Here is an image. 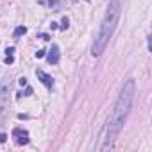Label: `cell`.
Listing matches in <instances>:
<instances>
[{"mask_svg":"<svg viewBox=\"0 0 152 152\" xmlns=\"http://www.w3.org/2000/svg\"><path fill=\"white\" fill-rule=\"evenodd\" d=\"M61 23H63L61 27H63V29H66V27H68V18H63V22H61Z\"/></svg>","mask_w":152,"mask_h":152,"instance_id":"8","label":"cell"},{"mask_svg":"<svg viewBox=\"0 0 152 152\" xmlns=\"http://www.w3.org/2000/svg\"><path fill=\"white\" fill-rule=\"evenodd\" d=\"M134 95H136V83H134V79H129L124 84V88H122V91H120V95L115 102V107L111 111V116L107 120V127H106L107 143H111L120 134V131H122V127H124V124H125V120L131 113Z\"/></svg>","mask_w":152,"mask_h":152,"instance_id":"1","label":"cell"},{"mask_svg":"<svg viewBox=\"0 0 152 152\" xmlns=\"http://www.w3.org/2000/svg\"><path fill=\"white\" fill-rule=\"evenodd\" d=\"M6 138H7V136H6V134H0V141H2V143H4V141H6Z\"/></svg>","mask_w":152,"mask_h":152,"instance_id":"12","label":"cell"},{"mask_svg":"<svg viewBox=\"0 0 152 152\" xmlns=\"http://www.w3.org/2000/svg\"><path fill=\"white\" fill-rule=\"evenodd\" d=\"M39 38H41V39H45V41H47V39H50V38H48V34H41Z\"/></svg>","mask_w":152,"mask_h":152,"instance_id":"11","label":"cell"},{"mask_svg":"<svg viewBox=\"0 0 152 152\" xmlns=\"http://www.w3.org/2000/svg\"><path fill=\"white\" fill-rule=\"evenodd\" d=\"M47 59H48L50 64H57V63H59V47H57V45H52V48L48 50Z\"/></svg>","mask_w":152,"mask_h":152,"instance_id":"6","label":"cell"},{"mask_svg":"<svg viewBox=\"0 0 152 152\" xmlns=\"http://www.w3.org/2000/svg\"><path fill=\"white\" fill-rule=\"evenodd\" d=\"M43 56H45V50H39V52H36V57H38V59H41Z\"/></svg>","mask_w":152,"mask_h":152,"instance_id":"9","label":"cell"},{"mask_svg":"<svg viewBox=\"0 0 152 152\" xmlns=\"http://www.w3.org/2000/svg\"><path fill=\"white\" fill-rule=\"evenodd\" d=\"M20 84H22V86H27V79H25V77H22V79H20Z\"/></svg>","mask_w":152,"mask_h":152,"instance_id":"10","label":"cell"},{"mask_svg":"<svg viewBox=\"0 0 152 152\" xmlns=\"http://www.w3.org/2000/svg\"><path fill=\"white\" fill-rule=\"evenodd\" d=\"M9 91H11V81H9V77H4L2 83H0V127H2V124L7 116Z\"/></svg>","mask_w":152,"mask_h":152,"instance_id":"3","label":"cell"},{"mask_svg":"<svg viewBox=\"0 0 152 152\" xmlns=\"http://www.w3.org/2000/svg\"><path fill=\"white\" fill-rule=\"evenodd\" d=\"M25 32H27V27L20 25V27H16V29H15V34H13V36H15V38H20V36H23Z\"/></svg>","mask_w":152,"mask_h":152,"instance_id":"7","label":"cell"},{"mask_svg":"<svg viewBox=\"0 0 152 152\" xmlns=\"http://www.w3.org/2000/svg\"><path fill=\"white\" fill-rule=\"evenodd\" d=\"M13 138H15V141H16L18 145H27V143H29V132H27L25 129L16 127V129L13 131Z\"/></svg>","mask_w":152,"mask_h":152,"instance_id":"4","label":"cell"},{"mask_svg":"<svg viewBox=\"0 0 152 152\" xmlns=\"http://www.w3.org/2000/svg\"><path fill=\"white\" fill-rule=\"evenodd\" d=\"M36 75H38V79H39L47 88H52V86H54V79L50 77L47 72H43V70H36Z\"/></svg>","mask_w":152,"mask_h":152,"instance_id":"5","label":"cell"},{"mask_svg":"<svg viewBox=\"0 0 152 152\" xmlns=\"http://www.w3.org/2000/svg\"><path fill=\"white\" fill-rule=\"evenodd\" d=\"M122 7H124V0H111L109 2L106 16H104V20L100 23V29H99V32L93 39V47H91V56L93 57H99L106 50L109 39L113 38V32H115V29L118 25V20H120V15H122Z\"/></svg>","mask_w":152,"mask_h":152,"instance_id":"2","label":"cell"}]
</instances>
